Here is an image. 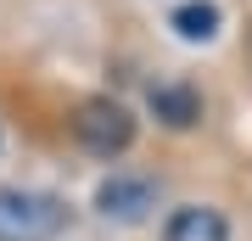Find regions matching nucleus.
<instances>
[{
    "label": "nucleus",
    "instance_id": "7ed1b4c3",
    "mask_svg": "<svg viewBox=\"0 0 252 241\" xmlns=\"http://www.w3.org/2000/svg\"><path fill=\"white\" fill-rule=\"evenodd\" d=\"M95 207L107 219H146L157 207V185L152 179H129V174H112L107 185L95 191Z\"/></svg>",
    "mask_w": 252,
    "mask_h": 241
},
{
    "label": "nucleus",
    "instance_id": "39448f33",
    "mask_svg": "<svg viewBox=\"0 0 252 241\" xmlns=\"http://www.w3.org/2000/svg\"><path fill=\"white\" fill-rule=\"evenodd\" d=\"M152 112H157L168 129H190V124L202 118V101H196L190 84H157V90H152Z\"/></svg>",
    "mask_w": 252,
    "mask_h": 241
},
{
    "label": "nucleus",
    "instance_id": "f257e3e1",
    "mask_svg": "<svg viewBox=\"0 0 252 241\" xmlns=\"http://www.w3.org/2000/svg\"><path fill=\"white\" fill-rule=\"evenodd\" d=\"M67 224V207L45 191L0 185V241H56Z\"/></svg>",
    "mask_w": 252,
    "mask_h": 241
},
{
    "label": "nucleus",
    "instance_id": "20e7f679",
    "mask_svg": "<svg viewBox=\"0 0 252 241\" xmlns=\"http://www.w3.org/2000/svg\"><path fill=\"white\" fill-rule=\"evenodd\" d=\"M162 241H230V224L219 207H180L162 230Z\"/></svg>",
    "mask_w": 252,
    "mask_h": 241
},
{
    "label": "nucleus",
    "instance_id": "423d86ee",
    "mask_svg": "<svg viewBox=\"0 0 252 241\" xmlns=\"http://www.w3.org/2000/svg\"><path fill=\"white\" fill-rule=\"evenodd\" d=\"M174 28H180V39H213L219 34V6L213 0H185L180 11H174Z\"/></svg>",
    "mask_w": 252,
    "mask_h": 241
},
{
    "label": "nucleus",
    "instance_id": "f03ea898",
    "mask_svg": "<svg viewBox=\"0 0 252 241\" xmlns=\"http://www.w3.org/2000/svg\"><path fill=\"white\" fill-rule=\"evenodd\" d=\"M73 135H79L84 152L118 157V152H129V140H135V118H129V107H118V101H84L79 118H73Z\"/></svg>",
    "mask_w": 252,
    "mask_h": 241
}]
</instances>
